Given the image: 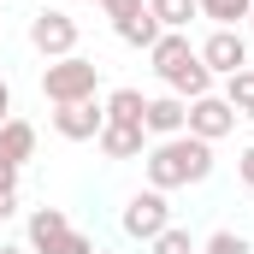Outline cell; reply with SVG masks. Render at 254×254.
<instances>
[{
    "mask_svg": "<svg viewBox=\"0 0 254 254\" xmlns=\"http://www.w3.org/2000/svg\"><path fill=\"white\" fill-rule=\"evenodd\" d=\"M142 160H148V190H160V195L184 190V184H207V178H213V142H201V136H190V130L154 142Z\"/></svg>",
    "mask_w": 254,
    "mask_h": 254,
    "instance_id": "1",
    "label": "cell"
},
{
    "mask_svg": "<svg viewBox=\"0 0 254 254\" xmlns=\"http://www.w3.org/2000/svg\"><path fill=\"white\" fill-rule=\"evenodd\" d=\"M95 89H101V65H95V60H83V54L48 60V71H42V95H48L54 107H71V101H95Z\"/></svg>",
    "mask_w": 254,
    "mask_h": 254,
    "instance_id": "2",
    "label": "cell"
},
{
    "mask_svg": "<svg viewBox=\"0 0 254 254\" xmlns=\"http://www.w3.org/2000/svg\"><path fill=\"white\" fill-rule=\"evenodd\" d=\"M119 225H125V237H136V243H154V237L172 225V207H166V195H160V190H142V195H130V201H125Z\"/></svg>",
    "mask_w": 254,
    "mask_h": 254,
    "instance_id": "3",
    "label": "cell"
},
{
    "mask_svg": "<svg viewBox=\"0 0 254 254\" xmlns=\"http://www.w3.org/2000/svg\"><path fill=\"white\" fill-rule=\"evenodd\" d=\"M30 48H36L42 60L77 54V18H65L60 6H54V12H36V18H30Z\"/></svg>",
    "mask_w": 254,
    "mask_h": 254,
    "instance_id": "4",
    "label": "cell"
},
{
    "mask_svg": "<svg viewBox=\"0 0 254 254\" xmlns=\"http://www.w3.org/2000/svg\"><path fill=\"white\" fill-rule=\"evenodd\" d=\"M195 54H201V65H207L213 77H231V71L249 65V36H243V30H213Z\"/></svg>",
    "mask_w": 254,
    "mask_h": 254,
    "instance_id": "5",
    "label": "cell"
},
{
    "mask_svg": "<svg viewBox=\"0 0 254 254\" xmlns=\"http://www.w3.org/2000/svg\"><path fill=\"white\" fill-rule=\"evenodd\" d=\"M184 130H190V136H201V142H219V136H231V130H237V113H231V107H225V95L213 89V95L190 101V119H184Z\"/></svg>",
    "mask_w": 254,
    "mask_h": 254,
    "instance_id": "6",
    "label": "cell"
},
{
    "mask_svg": "<svg viewBox=\"0 0 254 254\" xmlns=\"http://www.w3.org/2000/svg\"><path fill=\"white\" fill-rule=\"evenodd\" d=\"M107 125V107L101 101H71V107H54V130L65 142H95Z\"/></svg>",
    "mask_w": 254,
    "mask_h": 254,
    "instance_id": "7",
    "label": "cell"
},
{
    "mask_svg": "<svg viewBox=\"0 0 254 254\" xmlns=\"http://www.w3.org/2000/svg\"><path fill=\"white\" fill-rule=\"evenodd\" d=\"M30 160H36V125H30V119H6V125H0V166L24 172Z\"/></svg>",
    "mask_w": 254,
    "mask_h": 254,
    "instance_id": "8",
    "label": "cell"
},
{
    "mask_svg": "<svg viewBox=\"0 0 254 254\" xmlns=\"http://www.w3.org/2000/svg\"><path fill=\"white\" fill-rule=\"evenodd\" d=\"M184 119H190V101H178V95H154L148 113H142V130L166 142V136H184Z\"/></svg>",
    "mask_w": 254,
    "mask_h": 254,
    "instance_id": "9",
    "label": "cell"
},
{
    "mask_svg": "<svg viewBox=\"0 0 254 254\" xmlns=\"http://www.w3.org/2000/svg\"><path fill=\"white\" fill-rule=\"evenodd\" d=\"M95 142H101L107 160H142V154H148V130L142 125H113V119H107Z\"/></svg>",
    "mask_w": 254,
    "mask_h": 254,
    "instance_id": "10",
    "label": "cell"
},
{
    "mask_svg": "<svg viewBox=\"0 0 254 254\" xmlns=\"http://www.w3.org/2000/svg\"><path fill=\"white\" fill-rule=\"evenodd\" d=\"M148 60H154V77L166 83L178 65H190V60H195V48H190V36H184V30H166V36L148 48Z\"/></svg>",
    "mask_w": 254,
    "mask_h": 254,
    "instance_id": "11",
    "label": "cell"
},
{
    "mask_svg": "<svg viewBox=\"0 0 254 254\" xmlns=\"http://www.w3.org/2000/svg\"><path fill=\"white\" fill-rule=\"evenodd\" d=\"M65 231H71L65 207H36V213H30V254H42L54 237H65Z\"/></svg>",
    "mask_w": 254,
    "mask_h": 254,
    "instance_id": "12",
    "label": "cell"
},
{
    "mask_svg": "<svg viewBox=\"0 0 254 254\" xmlns=\"http://www.w3.org/2000/svg\"><path fill=\"white\" fill-rule=\"evenodd\" d=\"M219 95H225V107H231L237 119H249V113H254V65H243V71H231Z\"/></svg>",
    "mask_w": 254,
    "mask_h": 254,
    "instance_id": "13",
    "label": "cell"
},
{
    "mask_svg": "<svg viewBox=\"0 0 254 254\" xmlns=\"http://www.w3.org/2000/svg\"><path fill=\"white\" fill-rule=\"evenodd\" d=\"M148 12H154V24H160V30H190L195 18H201V6H195V0H148Z\"/></svg>",
    "mask_w": 254,
    "mask_h": 254,
    "instance_id": "14",
    "label": "cell"
},
{
    "mask_svg": "<svg viewBox=\"0 0 254 254\" xmlns=\"http://www.w3.org/2000/svg\"><path fill=\"white\" fill-rule=\"evenodd\" d=\"M101 107H107V119H113V125H142V113H148L142 89H113Z\"/></svg>",
    "mask_w": 254,
    "mask_h": 254,
    "instance_id": "15",
    "label": "cell"
},
{
    "mask_svg": "<svg viewBox=\"0 0 254 254\" xmlns=\"http://www.w3.org/2000/svg\"><path fill=\"white\" fill-rule=\"evenodd\" d=\"M201 18H213V30H237V18H254V0H195Z\"/></svg>",
    "mask_w": 254,
    "mask_h": 254,
    "instance_id": "16",
    "label": "cell"
},
{
    "mask_svg": "<svg viewBox=\"0 0 254 254\" xmlns=\"http://www.w3.org/2000/svg\"><path fill=\"white\" fill-rule=\"evenodd\" d=\"M113 30H119V42H125V48H154V42L166 36V30L154 24V12H136V18H125V24H113Z\"/></svg>",
    "mask_w": 254,
    "mask_h": 254,
    "instance_id": "17",
    "label": "cell"
},
{
    "mask_svg": "<svg viewBox=\"0 0 254 254\" xmlns=\"http://www.w3.org/2000/svg\"><path fill=\"white\" fill-rule=\"evenodd\" d=\"M148 254H195V237L184 231V225H166V231L148 243Z\"/></svg>",
    "mask_w": 254,
    "mask_h": 254,
    "instance_id": "18",
    "label": "cell"
},
{
    "mask_svg": "<svg viewBox=\"0 0 254 254\" xmlns=\"http://www.w3.org/2000/svg\"><path fill=\"white\" fill-rule=\"evenodd\" d=\"M195 254H249V237H243V231H213Z\"/></svg>",
    "mask_w": 254,
    "mask_h": 254,
    "instance_id": "19",
    "label": "cell"
},
{
    "mask_svg": "<svg viewBox=\"0 0 254 254\" xmlns=\"http://www.w3.org/2000/svg\"><path fill=\"white\" fill-rule=\"evenodd\" d=\"M42 254H101V249H95V237H83V231H65V237H54Z\"/></svg>",
    "mask_w": 254,
    "mask_h": 254,
    "instance_id": "20",
    "label": "cell"
},
{
    "mask_svg": "<svg viewBox=\"0 0 254 254\" xmlns=\"http://www.w3.org/2000/svg\"><path fill=\"white\" fill-rule=\"evenodd\" d=\"M101 12H107L113 24H125V18H136V12H148V0H101Z\"/></svg>",
    "mask_w": 254,
    "mask_h": 254,
    "instance_id": "21",
    "label": "cell"
},
{
    "mask_svg": "<svg viewBox=\"0 0 254 254\" xmlns=\"http://www.w3.org/2000/svg\"><path fill=\"white\" fill-rule=\"evenodd\" d=\"M237 184H243V190H254V148H243V154H237Z\"/></svg>",
    "mask_w": 254,
    "mask_h": 254,
    "instance_id": "22",
    "label": "cell"
},
{
    "mask_svg": "<svg viewBox=\"0 0 254 254\" xmlns=\"http://www.w3.org/2000/svg\"><path fill=\"white\" fill-rule=\"evenodd\" d=\"M12 213H18V190H12V184H0V225H6Z\"/></svg>",
    "mask_w": 254,
    "mask_h": 254,
    "instance_id": "23",
    "label": "cell"
},
{
    "mask_svg": "<svg viewBox=\"0 0 254 254\" xmlns=\"http://www.w3.org/2000/svg\"><path fill=\"white\" fill-rule=\"evenodd\" d=\"M6 119H12V83L0 77V125H6Z\"/></svg>",
    "mask_w": 254,
    "mask_h": 254,
    "instance_id": "24",
    "label": "cell"
},
{
    "mask_svg": "<svg viewBox=\"0 0 254 254\" xmlns=\"http://www.w3.org/2000/svg\"><path fill=\"white\" fill-rule=\"evenodd\" d=\"M0 184H12V190H18V172H12V166H0Z\"/></svg>",
    "mask_w": 254,
    "mask_h": 254,
    "instance_id": "25",
    "label": "cell"
},
{
    "mask_svg": "<svg viewBox=\"0 0 254 254\" xmlns=\"http://www.w3.org/2000/svg\"><path fill=\"white\" fill-rule=\"evenodd\" d=\"M0 254H30V249H6V243H0Z\"/></svg>",
    "mask_w": 254,
    "mask_h": 254,
    "instance_id": "26",
    "label": "cell"
},
{
    "mask_svg": "<svg viewBox=\"0 0 254 254\" xmlns=\"http://www.w3.org/2000/svg\"><path fill=\"white\" fill-rule=\"evenodd\" d=\"M249 125H254V113H249Z\"/></svg>",
    "mask_w": 254,
    "mask_h": 254,
    "instance_id": "27",
    "label": "cell"
},
{
    "mask_svg": "<svg viewBox=\"0 0 254 254\" xmlns=\"http://www.w3.org/2000/svg\"><path fill=\"white\" fill-rule=\"evenodd\" d=\"M101 254H113V249H101Z\"/></svg>",
    "mask_w": 254,
    "mask_h": 254,
    "instance_id": "28",
    "label": "cell"
},
{
    "mask_svg": "<svg viewBox=\"0 0 254 254\" xmlns=\"http://www.w3.org/2000/svg\"><path fill=\"white\" fill-rule=\"evenodd\" d=\"M249 24H254V18H249Z\"/></svg>",
    "mask_w": 254,
    "mask_h": 254,
    "instance_id": "29",
    "label": "cell"
}]
</instances>
